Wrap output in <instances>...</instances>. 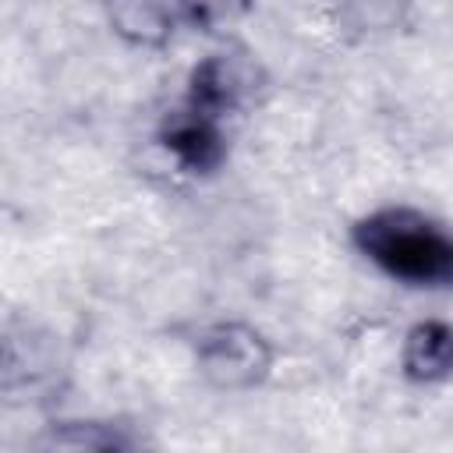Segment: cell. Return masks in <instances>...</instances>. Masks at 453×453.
<instances>
[{
    "instance_id": "6",
    "label": "cell",
    "mask_w": 453,
    "mask_h": 453,
    "mask_svg": "<svg viewBox=\"0 0 453 453\" xmlns=\"http://www.w3.org/2000/svg\"><path fill=\"white\" fill-rule=\"evenodd\" d=\"M400 375L418 389H435L453 379V326L439 315L418 319L400 340Z\"/></svg>"
},
{
    "instance_id": "7",
    "label": "cell",
    "mask_w": 453,
    "mask_h": 453,
    "mask_svg": "<svg viewBox=\"0 0 453 453\" xmlns=\"http://www.w3.org/2000/svg\"><path fill=\"white\" fill-rule=\"evenodd\" d=\"M39 449H85V453H127L142 446V435L117 418H50L32 439Z\"/></svg>"
},
{
    "instance_id": "5",
    "label": "cell",
    "mask_w": 453,
    "mask_h": 453,
    "mask_svg": "<svg viewBox=\"0 0 453 453\" xmlns=\"http://www.w3.org/2000/svg\"><path fill=\"white\" fill-rule=\"evenodd\" d=\"M99 7L110 35L145 53L166 50L188 28L180 0H99Z\"/></svg>"
},
{
    "instance_id": "4",
    "label": "cell",
    "mask_w": 453,
    "mask_h": 453,
    "mask_svg": "<svg viewBox=\"0 0 453 453\" xmlns=\"http://www.w3.org/2000/svg\"><path fill=\"white\" fill-rule=\"evenodd\" d=\"M156 149L173 166V173L191 177V180L216 177L230 159L226 124L198 113L184 103H177L173 110L163 113V120L156 127Z\"/></svg>"
},
{
    "instance_id": "2",
    "label": "cell",
    "mask_w": 453,
    "mask_h": 453,
    "mask_svg": "<svg viewBox=\"0 0 453 453\" xmlns=\"http://www.w3.org/2000/svg\"><path fill=\"white\" fill-rule=\"evenodd\" d=\"M198 379L216 393H251L276 368V343L248 319H216L191 336Z\"/></svg>"
},
{
    "instance_id": "8",
    "label": "cell",
    "mask_w": 453,
    "mask_h": 453,
    "mask_svg": "<svg viewBox=\"0 0 453 453\" xmlns=\"http://www.w3.org/2000/svg\"><path fill=\"white\" fill-rule=\"evenodd\" d=\"M180 4L188 28L209 39H226V32H234L255 11V0H180Z\"/></svg>"
},
{
    "instance_id": "9",
    "label": "cell",
    "mask_w": 453,
    "mask_h": 453,
    "mask_svg": "<svg viewBox=\"0 0 453 453\" xmlns=\"http://www.w3.org/2000/svg\"><path fill=\"white\" fill-rule=\"evenodd\" d=\"M340 14L361 35H386L403 25L407 0H340Z\"/></svg>"
},
{
    "instance_id": "3",
    "label": "cell",
    "mask_w": 453,
    "mask_h": 453,
    "mask_svg": "<svg viewBox=\"0 0 453 453\" xmlns=\"http://www.w3.org/2000/svg\"><path fill=\"white\" fill-rule=\"evenodd\" d=\"M269 92V71L258 60V53L237 39H223L205 57H198L184 78V106L230 120L258 106Z\"/></svg>"
},
{
    "instance_id": "1",
    "label": "cell",
    "mask_w": 453,
    "mask_h": 453,
    "mask_svg": "<svg viewBox=\"0 0 453 453\" xmlns=\"http://www.w3.org/2000/svg\"><path fill=\"white\" fill-rule=\"evenodd\" d=\"M361 262L396 287L442 294L453 283V234L446 219L411 202H386L347 226Z\"/></svg>"
}]
</instances>
